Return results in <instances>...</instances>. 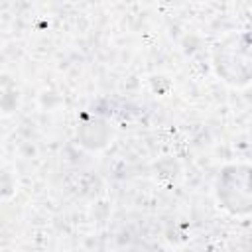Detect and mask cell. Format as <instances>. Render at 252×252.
Returning <instances> with one entry per match:
<instances>
[{
  "label": "cell",
  "instance_id": "cell-1",
  "mask_svg": "<svg viewBox=\"0 0 252 252\" xmlns=\"http://www.w3.org/2000/svg\"><path fill=\"white\" fill-rule=\"evenodd\" d=\"M217 53H219V57H217L215 67L220 77L234 65V61H242V65L252 75V37L230 35L222 43L217 45Z\"/></svg>",
  "mask_w": 252,
  "mask_h": 252
}]
</instances>
